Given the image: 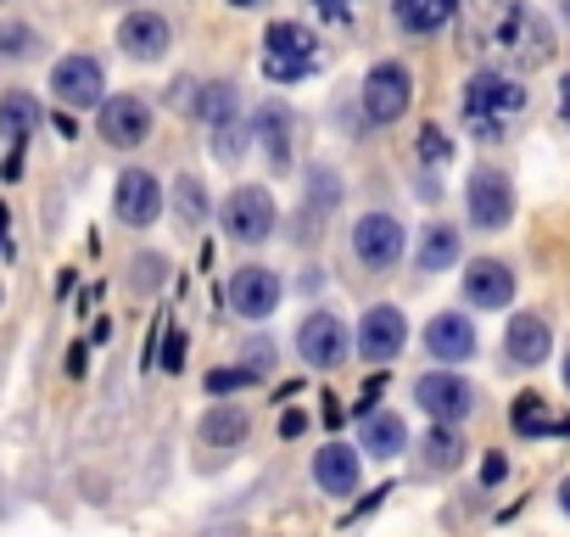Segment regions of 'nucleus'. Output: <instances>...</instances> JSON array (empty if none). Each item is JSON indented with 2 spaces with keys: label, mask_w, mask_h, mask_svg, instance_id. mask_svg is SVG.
<instances>
[{
  "label": "nucleus",
  "mask_w": 570,
  "mask_h": 537,
  "mask_svg": "<svg viewBox=\"0 0 570 537\" xmlns=\"http://www.w3.org/2000/svg\"><path fill=\"white\" fill-rule=\"evenodd\" d=\"M464 35L475 51L514 62V68H537L553 51L548 23L531 7H520V0H464Z\"/></svg>",
  "instance_id": "obj_1"
},
{
  "label": "nucleus",
  "mask_w": 570,
  "mask_h": 537,
  "mask_svg": "<svg viewBox=\"0 0 570 537\" xmlns=\"http://www.w3.org/2000/svg\"><path fill=\"white\" fill-rule=\"evenodd\" d=\"M520 113H525L520 79H509V74H475V79H470V90H464V118H470L475 135L498 140Z\"/></svg>",
  "instance_id": "obj_2"
},
{
  "label": "nucleus",
  "mask_w": 570,
  "mask_h": 537,
  "mask_svg": "<svg viewBox=\"0 0 570 537\" xmlns=\"http://www.w3.org/2000/svg\"><path fill=\"white\" fill-rule=\"evenodd\" d=\"M314 62H320V46H314V35L303 23H268V35H263V74L274 85L308 79Z\"/></svg>",
  "instance_id": "obj_3"
},
{
  "label": "nucleus",
  "mask_w": 570,
  "mask_h": 537,
  "mask_svg": "<svg viewBox=\"0 0 570 537\" xmlns=\"http://www.w3.org/2000/svg\"><path fill=\"white\" fill-rule=\"evenodd\" d=\"M268 230H274V196L263 185H240L224 202V235L240 246H257V241H268Z\"/></svg>",
  "instance_id": "obj_4"
},
{
  "label": "nucleus",
  "mask_w": 570,
  "mask_h": 537,
  "mask_svg": "<svg viewBox=\"0 0 570 537\" xmlns=\"http://www.w3.org/2000/svg\"><path fill=\"white\" fill-rule=\"evenodd\" d=\"M414 398H420V409H425L436 426H453V420H464V414L475 409L470 381L453 375V370H431V375H420V381H414Z\"/></svg>",
  "instance_id": "obj_5"
},
{
  "label": "nucleus",
  "mask_w": 570,
  "mask_h": 537,
  "mask_svg": "<svg viewBox=\"0 0 570 537\" xmlns=\"http://www.w3.org/2000/svg\"><path fill=\"white\" fill-rule=\"evenodd\" d=\"M409 96H414L409 68L381 62V68H370V79H364V118H370V124H397L403 107H409Z\"/></svg>",
  "instance_id": "obj_6"
},
{
  "label": "nucleus",
  "mask_w": 570,
  "mask_h": 537,
  "mask_svg": "<svg viewBox=\"0 0 570 537\" xmlns=\"http://www.w3.org/2000/svg\"><path fill=\"white\" fill-rule=\"evenodd\" d=\"M353 252L364 268H392L403 257V224L392 213H370L353 224Z\"/></svg>",
  "instance_id": "obj_7"
},
{
  "label": "nucleus",
  "mask_w": 570,
  "mask_h": 537,
  "mask_svg": "<svg viewBox=\"0 0 570 537\" xmlns=\"http://www.w3.org/2000/svg\"><path fill=\"white\" fill-rule=\"evenodd\" d=\"M274 303H279V281H274V268L246 263V268H235V275H229V309H235L240 320H268V314H274Z\"/></svg>",
  "instance_id": "obj_8"
},
{
  "label": "nucleus",
  "mask_w": 570,
  "mask_h": 537,
  "mask_svg": "<svg viewBox=\"0 0 570 537\" xmlns=\"http://www.w3.org/2000/svg\"><path fill=\"white\" fill-rule=\"evenodd\" d=\"M51 90H57V101H68V107H101V101H107L101 62H96V57H62L57 74H51Z\"/></svg>",
  "instance_id": "obj_9"
},
{
  "label": "nucleus",
  "mask_w": 570,
  "mask_h": 537,
  "mask_svg": "<svg viewBox=\"0 0 570 537\" xmlns=\"http://www.w3.org/2000/svg\"><path fill=\"white\" fill-rule=\"evenodd\" d=\"M403 342H409V320H403V309L381 303V309L364 314V325H358V353H364V359L386 364V359L403 353Z\"/></svg>",
  "instance_id": "obj_10"
},
{
  "label": "nucleus",
  "mask_w": 570,
  "mask_h": 537,
  "mask_svg": "<svg viewBox=\"0 0 570 537\" xmlns=\"http://www.w3.org/2000/svg\"><path fill=\"white\" fill-rule=\"evenodd\" d=\"M151 135V107L140 96H107L101 101V140L107 146H140Z\"/></svg>",
  "instance_id": "obj_11"
},
{
  "label": "nucleus",
  "mask_w": 570,
  "mask_h": 537,
  "mask_svg": "<svg viewBox=\"0 0 570 537\" xmlns=\"http://www.w3.org/2000/svg\"><path fill=\"white\" fill-rule=\"evenodd\" d=\"M297 353L314 364V370H336L347 359V331L336 314H308L303 331H297Z\"/></svg>",
  "instance_id": "obj_12"
},
{
  "label": "nucleus",
  "mask_w": 570,
  "mask_h": 537,
  "mask_svg": "<svg viewBox=\"0 0 570 537\" xmlns=\"http://www.w3.org/2000/svg\"><path fill=\"white\" fill-rule=\"evenodd\" d=\"M509 213H514V191H509V179L492 174V168H481V174L470 179V224H475V230H503Z\"/></svg>",
  "instance_id": "obj_13"
},
{
  "label": "nucleus",
  "mask_w": 570,
  "mask_h": 537,
  "mask_svg": "<svg viewBox=\"0 0 570 537\" xmlns=\"http://www.w3.org/2000/svg\"><path fill=\"white\" fill-rule=\"evenodd\" d=\"M112 207H118V218L124 224H151L157 213H163V191H157V179L146 174V168H129V174H118V196H112Z\"/></svg>",
  "instance_id": "obj_14"
},
{
  "label": "nucleus",
  "mask_w": 570,
  "mask_h": 537,
  "mask_svg": "<svg viewBox=\"0 0 570 537\" xmlns=\"http://www.w3.org/2000/svg\"><path fill=\"white\" fill-rule=\"evenodd\" d=\"M464 297H470L475 309H503V303L514 297V275H509V263H498V257L470 263V268H464Z\"/></svg>",
  "instance_id": "obj_15"
},
{
  "label": "nucleus",
  "mask_w": 570,
  "mask_h": 537,
  "mask_svg": "<svg viewBox=\"0 0 570 537\" xmlns=\"http://www.w3.org/2000/svg\"><path fill=\"white\" fill-rule=\"evenodd\" d=\"M202 107H207V124H213V152H218L224 163H235V157H240V118H235V90H229V85H213V90L202 96Z\"/></svg>",
  "instance_id": "obj_16"
},
{
  "label": "nucleus",
  "mask_w": 570,
  "mask_h": 537,
  "mask_svg": "<svg viewBox=\"0 0 570 537\" xmlns=\"http://www.w3.org/2000/svg\"><path fill=\"white\" fill-rule=\"evenodd\" d=\"M425 348H431V359L459 364V359H470V353H475V325H470L464 314H436V320H431V331H425Z\"/></svg>",
  "instance_id": "obj_17"
},
{
  "label": "nucleus",
  "mask_w": 570,
  "mask_h": 537,
  "mask_svg": "<svg viewBox=\"0 0 570 537\" xmlns=\"http://www.w3.org/2000/svg\"><path fill=\"white\" fill-rule=\"evenodd\" d=\"M503 348H509V359L514 364H542L548 359V348H553V336H548V320L542 314H514L509 320V336H503Z\"/></svg>",
  "instance_id": "obj_18"
},
{
  "label": "nucleus",
  "mask_w": 570,
  "mask_h": 537,
  "mask_svg": "<svg viewBox=\"0 0 570 537\" xmlns=\"http://www.w3.org/2000/svg\"><path fill=\"white\" fill-rule=\"evenodd\" d=\"M314 481H320L325 492H358V448L325 442V448L314 453Z\"/></svg>",
  "instance_id": "obj_19"
},
{
  "label": "nucleus",
  "mask_w": 570,
  "mask_h": 537,
  "mask_svg": "<svg viewBox=\"0 0 570 537\" xmlns=\"http://www.w3.org/2000/svg\"><path fill=\"white\" fill-rule=\"evenodd\" d=\"M118 40H124V51H129L135 62H157V57L168 51V23H163L157 12H135V18H124Z\"/></svg>",
  "instance_id": "obj_20"
},
{
  "label": "nucleus",
  "mask_w": 570,
  "mask_h": 537,
  "mask_svg": "<svg viewBox=\"0 0 570 537\" xmlns=\"http://www.w3.org/2000/svg\"><path fill=\"white\" fill-rule=\"evenodd\" d=\"M509 426H514L520 437H570V420H564V414H553L537 392H520V398H514Z\"/></svg>",
  "instance_id": "obj_21"
},
{
  "label": "nucleus",
  "mask_w": 570,
  "mask_h": 537,
  "mask_svg": "<svg viewBox=\"0 0 570 537\" xmlns=\"http://www.w3.org/2000/svg\"><path fill=\"white\" fill-rule=\"evenodd\" d=\"M40 118H46V107L35 96H23V90L0 96V135H7V140H29L40 129Z\"/></svg>",
  "instance_id": "obj_22"
},
{
  "label": "nucleus",
  "mask_w": 570,
  "mask_h": 537,
  "mask_svg": "<svg viewBox=\"0 0 570 537\" xmlns=\"http://www.w3.org/2000/svg\"><path fill=\"white\" fill-rule=\"evenodd\" d=\"M257 135H263V146H268V163L285 168V157H292V118H285L279 101H263V107H257Z\"/></svg>",
  "instance_id": "obj_23"
},
{
  "label": "nucleus",
  "mask_w": 570,
  "mask_h": 537,
  "mask_svg": "<svg viewBox=\"0 0 570 537\" xmlns=\"http://www.w3.org/2000/svg\"><path fill=\"white\" fill-rule=\"evenodd\" d=\"M459 12V0H397V23L409 35H436Z\"/></svg>",
  "instance_id": "obj_24"
},
{
  "label": "nucleus",
  "mask_w": 570,
  "mask_h": 537,
  "mask_svg": "<svg viewBox=\"0 0 570 537\" xmlns=\"http://www.w3.org/2000/svg\"><path fill=\"white\" fill-rule=\"evenodd\" d=\"M403 442H409V431H403L397 414H364V448H370L375 459H397Z\"/></svg>",
  "instance_id": "obj_25"
},
{
  "label": "nucleus",
  "mask_w": 570,
  "mask_h": 537,
  "mask_svg": "<svg viewBox=\"0 0 570 537\" xmlns=\"http://www.w3.org/2000/svg\"><path fill=\"white\" fill-rule=\"evenodd\" d=\"M202 442L207 448H240L246 442V414L240 409H213L202 420Z\"/></svg>",
  "instance_id": "obj_26"
},
{
  "label": "nucleus",
  "mask_w": 570,
  "mask_h": 537,
  "mask_svg": "<svg viewBox=\"0 0 570 537\" xmlns=\"http://www.w3.org/2000/svg\"><path fill=\"white\" fill-rule=\"evenodd\" d=\"M459 257V230L453 224H431L420 241V268H448Z\"/></svg>",
  "instance_id": "obj_27"
},
{
  "label": "nucleus",
  "mask_w": 570,
  "mask_h": 537,
  "mask_svg": "<svg viewBox=\"0 0 570 537\" xmlns=\"http://www.w3.org/2000/svg\"><path fill=\"white\" fill-rule=\"evenodd\" d=\"M459 459H464V442H459V431L436 426V431L425 437V465H436V470H453Z\"/></svg>",
  "instance_id": "obj_28"
},
{
  "label": "nucleus",
  "mask_w": 570,
  "mask_h": 537,
  "mask_svg": "<svg viewBox=\"0 0 570 537\" xmlns=\"http://www.w3.org/2000/svg\"><path fill=\"white\" fill-rule=\"evenodd\" d=\"M174 207H179L185 224H202V218H207V191H202V179L179 174V185H174Z\"/></svg>",
  "instance_id": "obj_29"
},
{
  "label": "nucleus",
  "mask_w": 570,
  "mask_h": 537,
  "mask_svg": "<svg viewBox=\"0 0 570 537\" xmlns=\"http://www.w3.org/2000/svg\"><path fill=\"white\" fill-rule=\"evenodd\" d=\"M29 51H35V29H23V23L0 29V57H29Z\"/></svg>",
  "instance_id": "obj_30"
},
{
  "label": "nucleus",
  "mask_w": 570,
  "mask_h": 537,
  "mask_svg": "<svg viewBox=\"0 0 570 537\" xmlns=\"http://www.w3.org/2000/svg\"><path fill=\"white\" fill-rule=\"evenodd\" d=\"M420 157H425V163H448V157H453L448 135H442V129H425V135H420Z\"/></svg>",
  "instance_id": "obj_31"
},
{
  "label": "nucleus",
  "mask_w": 570,
  "mask_h": 537,
  "mask_svg": "<svg viewBox=\"0 0 570 537\" xmlns=\"http://www.w3.org/2000/svg\"><path fill=\"white\" fill-rule=\"evenodd\" d=\"M252 381V370H213L207 375V392H235V387H246Z\"/></svg>",
  "instance_id": "obj_32"
},
{
  "label": "nucleus",
  "mask_w": 570,
  "mask_h": 537,
  "mask_svg": "<svg viewBox=\"0 0 570 537\" xmlns=\"http://www.w3.org/2000/svg\"><path fill=\"white\" fill-rule=\"evenodd\" d=\"M179 353H185V336L174 331V336H168V359H163V364H168V370H179Z\"/></svg>",
  "instance_id": "obj_33"
},
{
  "label": "nucleus",
  "mask_w": 570,
  "mask_h": 537,
  "mask_svg": "<svg viewBox=\"0 0 570 537\" xmlns=\"http://www.w3.org/2000/svg\"><path fill=\"white\" fill-rule=\"evenodd\" d=\"M481 481H487V487H492V481H503V459H498V453L481 465Z\"/></svg>",
  "instance_id": "obj_34"
},
{
  "label": "nucleus",
  "mask_w": 570,
  "mask_h": 537,
  "mask_svg": "<svg viewBox=\"0 0 570 537\" xmlns=\"http://www.w3.org/2000/svg\"><path fill=\"white\" fill-rule=\"evenodd\" d=\"M320 12H331V18H347V12H353V0H320Z\"/></svg>",
  "instance_id": "obj_35"
},
{
  "label": "nucleus",
  "mask_w": 570,
  "mask_h": 537,
  "mask_svg": "<svg viewBox=\"0 0 570 537\" xmlns=\"http://www.w3.org/2000/svg\"><path fill=\"white\" fill-rule=\"evenodd\" d=\"M303 426H308V414H285V420H279V431H285V437H297Z\"/></svg>",
  "instance_id": "obj_36"
},
{
  "label": "nucleus",
  "mask_w": 570,
  "mask_h": 537,
  "mask_svg": "<svg viewBox=\"0 0 570 537\" xmlns=\"http://www.w3.org/2000/svg\"><path fill=\"white\" fill-rule=\"evenodd\" d=\"M559 113H564V124H570V74H564V85H559Z\"/></svg>",
  "instance_id": "obj_37"
},
{
  "label": "nucleus",
  "mask_w": 570,
  "mask_h": 537,
  "mask_svg": "<svg viewBox=\"0 0 570 537\" xmlns=\"http://www.w3.org/2000/svg\"><path fill=\"white\" fill-rule=\"evenodd\" d=\"M559 509H564V515H570V476H564V481H559Z\"/></svg>",
  "instance_id": "obj_38"
},
{
  "label": "nucleus",
  "mask_w": 570,
  "mask_h": 537,
  "mask_svg": "<svg viewBox=\"0 0 570 537\" xmlns=\"http://www.w3.org/2000/svg\"><path fill=\"white\" fill-rule=\"evenodd\" d=\"M0 241H7V207H0Z\"/></svg>",
  "instance_id": "obj_39"
},
{
  "label": "nucleus",
  "mask_w": 570,
  "mask_h": 537,
  "mask_svg": "<svg viewBox=\"0 0 570 537\" xmlns=\"http://www.w3.org/2000/svg\"><path fill=\"white\" fill-rule=\"evenodd\" d=\"M564 387H570V359H564Z\"/></svg>",
  "instance_id": "obj_40"
},
{
  "label": "nucleus",
  "mask_w": 570,
  "mask_h": 537,
  "mask_svg": "<svg viewBox=\"0 0 570 537\" xmlns=\"http://www.w3.org/2000/svg\"><path fill=\"white\" fill-rule=\"evenodd\" d=\"M235 7H257V0H235Z\"/></svg>",
  "instance_id": "obj_41"
},
{
  "label": "nucleus",
  "mask_w": 570,
  "mask_h": 537,
  "mask_svg": "<svg viewBox=\"0 0 570 537\" xmlns=\"http://www.w3.org/2000/svg\"><path fill=\"white\" fill-rule=\"evenodd\" d=\"M564 18H570V0H564Z\"/></svg>",
  "instance_id": "obj_42"
}]
</instances>
